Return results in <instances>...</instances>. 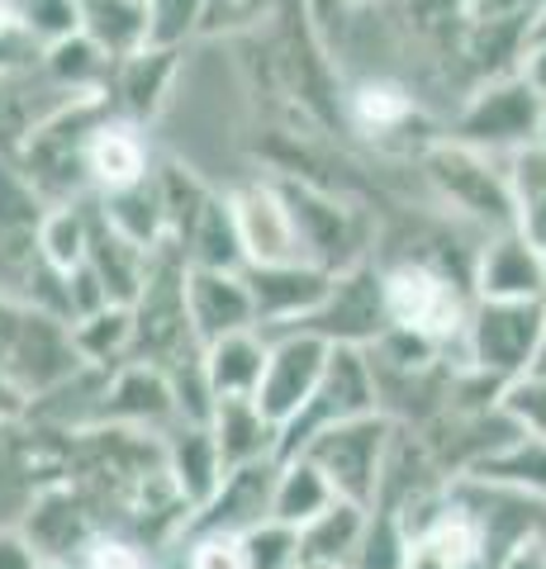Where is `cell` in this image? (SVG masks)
I'll list each match as a JSON object with an SVG mask.
<instances>
[{
  "mask_svg": "<svg viewBox=\"0 0 546 569\" xmlns=\"http://www.w3.org/2000/svg\"><path fill=\"white\" fill-rule=\"evenodd\" d=\"M418 176L428 186V200L475 238L514 228V186H508V162L499 157H485L443 133L418 152Z\"/></svg>",
  "mask_w": 546,
  "mask_h": 569,
  "instance_id": "cell-1",
  "label": "cell"
},
{
  "mask_svg": "<svg viewBox=\"0 0 546 569\" xmlns=\"http://www.w3.org/2000/svg\"><path fill=\"white\" fill-rule=\"evenodd\" d=\"M385 276V305H390V328L423 337L437 351H451L461 361V337L475 309L470 280L443 271L418 257H376Z\"/></svg>",
  "mask_w": 546,
  "mask_h": 569,
  "instance_id": "cell-2",
  "label": "cell"
},
{
  "mask_svg": "<svg viewBox=\"0 0 546 569\" xmlns=\"http://www.w3.org/2000/svg\"><path fill=\"white\" fill-rule=\"evenodd\" d=\"M546 342V299H475L470 323L461 337V366L485 376L489 385L508 389L514 380L533 376Z\"/></svg>",
  "mask_w": 546,
  "mask_h": 569,
  "instance_id": "cell-3",
  "label": "cell"
},
{
  "mask_svg": "<svg viewBox=\"0 0 546 569\" xmlns=\"http://www.w3.org/2000/svg\"><path fill=\"white\" fill-rule=\"evenodd\" d=\"M542 123H546V100L518 77V71H508V77L480 81L461 104H456L451 119H447V138L508 162V157H518L523 148L542 142Z\"/></svg>",
  "mask_w": 546,
  "mask_h": 569,
  "instance_id": "cell-4",
  "label": "cell"
},
{
  "mask_svg": "<svg viewBox=\"0 0 546 569\" xmlns=\"http://www.w3.org/2000/svg\"><path fill=\"white\" fill-rule=\"evenodd\" d=\"M129 309H133V361H148L171 376V370L196 366L205 356L186 309V261L171 247L157 252L148 284L138 290Z\"/></svg>",
  "mask_w": 546,
  "mask_h": 569,
  "instance_id": "cell-5",
  "label": "cell"
},
{
  "mask_svg": "<svg viewBox=\"0 0 546 569\" xmlns=\"http://www.w3.org/2000/svg\"><path fill=\"white\" fill-rule=\"evenodd\" d=\"M280 190H286V204L295 213L299 228V247H305L309 266H324V271H351L361 261H376V223L361 204L343 200L314 181H299V176H280Z\"/></svg>",
  "mask_w": 546,
  "mask_h": 569,
  "instance_id": "cell-6",
  "label": "cell"
},
{
  "mask_svg": "<svg viewBox=\"0 0 546 569\" xmlns=\"http://www.w3.org/2000/svg\"><path fill=\"white\" fill-rule=\"evenodd\" d=\"M395 437H399V422L390 413H371V418H351V422L328 427V432L314 437L299 456L319 466V475L328 479L343 503H357L371 512L380 498V485H385V470H390Z\"/></svg>",
  "mask_w": 546,
  "mask_h": 569,
  "instance_id": "cell-7",
  "label": "cell"
},
{
  "mask_svg": "<svg viewBox=\"0 0 546 569\" xmlns=\"http://www.w3.org/2000/svg\"><path fill=\"white\" fill-rule=\"evenodd\" d=\"M105 104H110V100H81V104H72V110H62L52 123H43V129L10 157V162L24 171V181L39 190L52 209L96 200V194H91V176H86V142H91Z\"/></svg>",
  "mask_w": 546,
  "mask_h": 569,
  "instance_id": "cell-8",
  "label": "cell"
},
{
  "mask_svg": "<svg viewBox=\"0 0 546 569\" xmlns=\"http://www.w3.org/2000/svg\"><path fill=\"white\" fill-rule=\"evenodd\" d=\"M290 332L319 337L328 347L371 351L380 337L390 332V305H385L380 261H361V266H351V271H338L328 284V295H324V305L314 309L305 323H295Z\"/></svg>",
  "mask_w": 546,
  "mask_h": 569,
  "instance_id": "cell-9",
  "label": "cell"
},
{
  "mask_svg": "<svg viewBox=\"0 0 546 569\" xmlns=\"http://www.w3.org/2000/svg\"><path fill=\"white\" fill-rule=\"evenodd\" d=\"M371 413H380V385H376L371 356L357 347H332L319 395L309 399L305 413L280 427V460L299 456L314 437L328 432V427L351 422V418H371Z\"/></svg>",
  "mask_w": 546,
  "mask_h": 569,
  "instance_id": "cell-10",
  "label": "cell"
},
{
  "mask_svg": "<svg viewBox=\"0 0 546 569\" xmlns=\"http://www.w3.org/2000/svg\"><path fill=\"white\" fill-rule=\"evenodd\" d=\"M228 200H234V219H238V238H242V252H248V266L305 261L295 213L286 204V190H280V176H252V181L228 190Z\"/></svg>",
  "mask_w": 546,
  "mask_h": 569,
  "instance_id": "cell-11",
  "label": "cell"
},
{
  "mask_svg": "<svg viewBox=\"0 0 546 569\" xmlns=\"http://www.w3.org/2000/svg\"><path fill=\"white\" fill-rule=\"evenodd\" d=\"M332 347L319 337L305 332H276L271 337V361H267V380L257 389V403L276 427H286L309 408V399L319 395V380L328 370Z\"/></svg>",
  "mask_w": 546,
  "mask_h": 569,
  "instance_id": "cell-12",
  "label": "cell"
},
{
  "mask_svg": "<svg viewBox=\"0 0 546 569\" xmlns=\"http://www.w3.org/2000/svg\"><path fill=\"white\" fill-rule=\"evenodd\" d=\"M96 427H129V432H148V437H167L171 427H181V408H176V389L167 370L148 361H129L110 370Z\"/></svg>",
  "mask_w": 546,
  "mask_h": 569,
  "instance_id": "cell-13",
  "label": "cell"
},
{
  "mask_svg": "<svg viewBox=\"0 0 546 569\" xmlns=\"http://www.w3.org/2000/svg\"><path fill=\"white\" fill-rule=\"evenodd\" d=\"M242 280H248L252 305H257V328L271 337L305 323L324 305L332 271L309 261H286V266H242Z\"/></svg>",
  "mask_w": 546,
  "mask_h": 569,
  "instance_id": "cell-14",
  "label": "cell"
},
{
  "mask_svg": "<svg viewBox=\"0 0 546 569\" xmlns=\"http://www.w3.org/2000/svg\"><path fill=\"white\" fill-rule=\"evenodd\" d=\"M20 531L39 546V556L48 565H81V556L96 546V537L105 527L96 518V508L86 503V498L72 489V479H67V485L33 498V508L24 512Z\"/></svg>",
  "mask_w": 546,
  "mask_h": 569,
  "instance_id": "cell-15",
  "label": "cell"
},
{
  "mask_svg": "<svg viewBox=\"0 0 546 569\" xmlns=\"http://www.w3.org/2000/svg\"><path fill=\"white\" fill-rule=\"evenodd\" d=\"M276 475H280V460H257V466L228 470L219 493L209 498L196 518H190L186 537H200V531H219V537H248L252 527L271 522Z\"/></svg>",
  "mask_w": 546,
  "mask_h": 569,
  "instance_id": "cell-16",
  "label": "cell"
},
{
  "mask_svg": "<svg viewBox=\"0 0 546 569\" xmlns=\"http://www.w3.org/2000/svg\"><path fill=\"white\" fill-rule=\"evenodd\" d=\"M152 171H157V162H152L143 123L115 114L110 104H105L96 133H91V142H86V176H91V194L105 200V194H119V190H129L138 181H148Z\"/></svg>",
  "mask_w": 546,
  "mask_h": 569,
  "instance_id": "cell-17",
  "label": "cell"
},
{
  "mask_svg": "<svg viewBox=\"0 0 546 569\" xmlns=\"http://www.w3.org/2000/svg\"><path fill=\"white\" fill-rule=\"evenodd\" d=\"M72 104L81 100L67 96L43 71V62L29 71H0V157H14L43 123H52Z\"/></svg>",
  "mask_w": 546,
  "mask_h": 569,
  "instance_id": "cell-18",
  "label": "cell"
},
{
  "mask_svg": "<svg viewBox=\"0 0 546 569\" xmlns=\"http://www.w3.org/2000/svg\"><path fill=\"white\" fill-rule=\"evenodd\" d=\"M475 299H546V252H537L518 228L495 233L480 242V257H475Z\"/></svg>",
  "mask_w": 546,
  "mask_h": 569,
  "instance_id": "cell-19",
  "label": "cell"
},
{
  "mask_svg": "<svg viewBox=\"0 0 546 569\" xmlns=\"http://www.w3.org/2000/svg\"><path fill=\"white\" fill-rule=\"evenodd\" d=\"M186 309L200 347H215L224 337L257 328V305L242 271H190L186 266Z\"/></svg>",
  "mask_w": 546,
  "mask_h": 569,
  "instance_id": "cell-20",
  "label": "cell"
},
{
  "mask_svg": "<svg viewBox=\"0 0 546 569\" xmlns=\"http://www.w3.org/2000/svg\"><path fill=\"white\" fill-rule=\"evenodd\" d=\"M343 119L366 138H399L423 119V96L399 77H357L343 91Z\"/></svg>",
  "mask_w": 546,
  "mask_h": 569,
  "instance_id": "cell-21",
  "label": "cell"
},
{
  "mask_svg": "<svg viewBox=\"0 0 546 569\" xmlns=\"http://www.w3.org/2000/svg\"><path fill=\"white\" fill-rule=\"evenodd\" d=\"M404 569H485V541L470 512L447 493V508L409 537Z\"/></svg>",
  "mask_w": 546,
  "mask_h": 569,
  "instance_id": "cell-22",
  "label": "cell"
},
{
  "mask_svg": "<svg viewBox=\"0 0 546 569\" xmlns=\"http://www.w3.org/2000/svg\"><path fill=\"white\" fill-rule=\"evenodd\" d=\"M162 441H167V470L176 479V489L186 493L190 512H200L209 498L219 493L224 475H228L215 432H209V422H181V427H171Z\"/></svg>",
  "mask_w": 546,
  "mask_h": 569,
  "instance_id": "cell-23",
  "label": "cell"
},
{
  "mask_svg": "<svg viewBox=\"0 0 546 569\" xmlns=\"http://www.w3.org/2000/svg\"><path fill=\"white\" fill-rule=\"evenodd\" d=\"M181 71V52H162V48H143L138 58H125L115 67V81H110V110L125 114L133 123L152 119L157 110L167 104V91Z\"/></svg>",
  "mask_w": 546,
  "mask_h": 569,
  "instance_id": "cell-24",
  "label": "cell"
},
{
  "mask_svg": "<svg viewBox=\"0 0 546 569\" xmlns=\"http://www.w3.org/2000/svg\"><path fill=\"white\" fill-rule=\"evenodd\" d=\"M209 432H215L228 470L257 466V460H280V427L261 413L257 399H219Z\"/></svg>",
  "mask_w": 546,
  "mask_h": 569,
  "instance_id": "cell-25",
  "label": "cell"
},
{
  "mask_svg": "<svg viewBox=\"0 0 546 569\" xmlns=\"http://www.w3.org/2000/svg\"><path fill=\"white\" fill-rule=\"evenodd\" d=\"M267 361H271V337L261 328L234 332L224 342L205 347V380L219 399H257L261 380H267Z\"/></svg>",
  "mask_w": 546,
  "mask_h": 569,
  "instance_id": "cell-26",
  "label": "cell"
},
{
  "mask_svg": "<svg viewBox=\"0 0 546 569\" xmlns=\"http://www.w3.org/2000/svg\"><path fill=\"white\" fill-rule=\"evenodd\" d=\"M366 522H371V512L366 508L332 503L319 522H309L305 531H299L295 569H357Z\"/></svg>",
  "mask_w": 546,
  "mask_h": 569,
  "instance_id": "cell-27",
  "label": "cell"
},
{
  "mask_svg": "<svg viewBox=\"0 0 546 569\" xmlns=\"http://www.w3.org/2000/svg\"><path fill=\"white\" fill-rule=\"evenodd\" d=\"M461 479H475V485H495V489H508L518 498H533V503L546 508V441L523 432L508 437L499 451H489L480 466H470Z\"/></svg>",
  "mask_w": 546,
  "mask_h": 569,
  "instance_id": "cell-28",
  "label": "cell"
},
{
  "mask_svg": "<svg viewBox=\"0 0 546 569\" xmlns=\"http://www.w3.org/2000/svg\"><path fill=\"white\" fill-rule=\"evenodd\" d=\"M81 33L115 62L148 48V0H77Z\"/></svg>",
  "mask_w": 546,
  "mask_h": 569,
  "instance_id": "cell-29",
  "label": "cell"
},
{
  "mask_svg": "<svg viewBox=\"0 0 546 569\" xmlns=\"http://www.w3.org/2000/svg\"><path fill=\"white\" fill-rule=\"evenodd\" d=\"M332 503H343L332 485L319 475V466L305 456H290L280 460V475H276V498H271V522H286L295 531H305L309 522H319Z\"/></svg>",
  "mask_w": 546,
  "mask_h": 569,
  "instance_id": "cell-30",
  "label": "cell"
},
{
  "mask_svg": "<svg viewBox=\"0 0 546 569\" xmlns=\"http://www.w3.org/2000/svg\"><path fill=\"white\" fill-rule=\"evenodd\" d=\"M115 67L119 62L110 58V52H100L91 39H86V33H72V39L52 43L43 52V71L62 86L67 96H77V100H105V96H110Z\"/></svg>",
  "mask_w": 546,
  "mask_h": 569,
  "instance_id": "cell-31",
  "label": "cell"
},
{
  "mask_svg": "<svg viewBox=\"0 0 546 569\" xmlns=\"http://www.w3.org/2000/svg\"><path fill=\"white\" fill-rule=\"evenodd\" d=\"M508 186H514V228L546 252V142L508 157Z\"/></svg>",
  "mask_w": 546,
  "mask_h": 569,
  "instance_id": "cell-32",
  "label": "cell"
},
{
  "mask_svg": "<svg viewBox=\"0 0 546 569\" xmlns=\"http://www.w3.org/2000/svg\"><path fill=\"white\" fill-rule=\"evenodd\" d=\"M72 332H77L86 366L119 370L133 361V309L129 305H110L91 318H81V323H72Z\"/></svg>",
  "mask_w": 546,
  "mask_h": 569,
  "instance_id": "cell-33",
  "label": "cell"
},
{
  "mask_svg": "<svg viewBox=\"0 0 546 569\" xmlns=\"http://www.w3.org/2000/svg\"><path fill=\"white\" fill-rule=\"evenodd\" d=\"M205 39V0H148V48L186 52Z\"/></svg>",
  "mask_w": 546,
  "mask_h": 569,
  "instance_id": "cell-34",
  "label": "cell"
},
{
  "mask_svg": "<svg viewBox=\"0 0 546 569\" xmlns=\"http://www.w3.org/2000/svg\"><path fill=\"white\" fill-rule=\"evenodd\" d=\"M295 550H299V531L286 522H261L242 537L248 569H295Z\"/></svg>",
  "mask_w": 546,
  "mask_h": 569,
  "instance_id": "cell-35",
  "label": "cell"
},
{
  "mask_svg": "<svg viewBox=\"0 0 546 569\" xmlns=\"http://www.w3.org/2000/svg\"><path fill=\"white\" fill-rule=\"evenodd\" d=\"M24 24H29V33L48 52L52 43H62V39H72V33H81L77 0H24Z\"/></svg>",
  "mask_w": 546,
  "mask_h": 569,
  "instance_id": "cell-36",
  "label": "cell"
},
{
  "mask_svg": "<svg viewBox=\"0 0 546 569\" xmlns=\"http://www.w3.org/2000/svg\"><path fill=\"white\" fill-rule=\"evenodd\" d=\"M276 14V0H205V39L215 33H248Z\"/></svg>",
  "mask_w": 546,
  "mask_h": 569,
  "instance_id": "cell-37",
  "label": "cell"
},
{
  "mask_svg": "<svg viewBox=\"0 0 546 569\" xmlns=\"http://www.w3.org/2000/svg\"><path fill=\"white\" fill-rule=\"evenodd\" d=\"M504 413L514 418L523 432H533V437H542L546 441V376H523V380H514L504 389Z\"/></svg>",
  "mask_w": 546,
  "mask_h": 569,
  "instance_id": "cell-38",
  "label": "cell"
},
{
  "mask_svg": "<svg viewBox=\"0 0 546 569\" xmlns=\"http://www.w3.org/2000/svg\"><path fill=\"white\" fill-rule=\"evenodd\" d=\"M186 569H248L242 537H219V531L186 537Z\"/></svg>",
  "mask_w": 546,
  "mask_h": 569,
  "instance_id": "cell-39",
  "label": "cell"
},
{
  "mask_svg": "<svg viewBox=\"0 0 546 569\" xmlns=\"http://www.w3.org/2000/svg\"><path fill=\"white\" fill-rule=\"evenodd\" d=\"M81 569H152V560H148V546L115 537V531H100L96 546L81 556Z\"/></svg>",
  "mask_w": 546,
  "mask_h": 569,
  "instance_id": "cell-40",
  "label": "cell"
},
{
  "mask_svg": "<svg viewBox=\"0 0 546 569\" xmlns=\"http://www.w3.org/2000/svg\"><path fill=\"white\" fill-rule=\"evenodd\" d=\"M48 560L39 556V546H33L20 527H0V569H43Z\"/></svg>",
  "mask_w": 546,
  "mask_h": 569,
  "instance_id": "cell-41",
  "label": "cell"
},
{
  "mask_svg": "<svg viewBox=\"0 0 546 569\" xmlns=\"http://www.w3.org/2000/svg\"><path fill=\"white\" fill-rule=\"evenodd\" d=\"M33 418V399L20 389V380L0 370V427H20Z\"/></svg>",
  "mask_w": 546,
  "mask_h": 569,
  "instance_id": "cell-42",
  "label": "cell"
},
{
  "mask_svg": "<svg viewBox=\"0 0 546 569\" xmlns=\"http://www.w3.org/2000/svg\"><path fill=\"white\" fill-rule=\"evenodd\" d=\"M24 305H14V299L0 295V370H6L14 342H20V328H24Z\"/></svg>",
  "mask_w": 546,
  "mask_h": 569,
  "instance_id": "cell-43",
  "label": "cell"
},
{
  "mask_svg": "<svg viewBox=\"0 0 546 569\" xmlns=\"http://www.w3.org/2000/svg\"><path fill=\"white\" fill-rule=\"evenodd\" d=\"M495 569H546V541L542 537H527L523 546H514Z\"/></svg>",
  "mask_w": 546,
  "mask_h": 569,
  "instance_id": "cell-44",
  "label": "cell"
},
{
  "mask_svg": "<svg viewBox=\"0 0 546 569\" xmlns=\"http://www.w3.org/2000/svg\"><path fill=\"white\" fill-rule=\"evenodd\" d=\"M518 77L546 100V48H527L523 52V58H518Z\"/></svg>",
  "mask_w": 546,
  "mask_h": 569,
  "instance_id": "cell-45",
  "label": "cell"
},
{
  "mask_svg": "<svg viewBox=\"0 0 546 569\" xmlns=\"http://www.w3.org/2000/svg\"><path fill=\"white\" fill-rule=\"evenodd\" d=\"M533 370H537V376H546V342H542V356H537V366H533Z\"/></svg>",
  "mask_w": 546,
  "mask_h": 569,
  "instance_id": "cell-46",
  "label": "cell"
},
{
  "mask_svg": "<svg viewBox=\"0 0 546 569\" xmlns=\"http://www.w3.org/2000/svg\"><path fill=\"white\" fill-rule=\"evenodd\" d=\"M351 6H385V0H351Z\"/></svg>",
  "mask_w": 546,
  "mask_h": 569,
  "instance_id": "cell-47",
  "label": "cell"
},
{
  "mask_svg": "<svg viewBox=\"0 0 546 569\" xmlns=\"http://www.w3.org/2000/svg\"><path fill=\"white\" fill-rule=\"evenodd\" d=\"M537 537H542V541H546V508H542V531H537Z\"/></svg>",
  "mask_w": 546,
  "mask_h": 569,
  "instance_id": "cell-48",
  "label": "cell"
},
{
  "mask_svg": "<svg viewBox=\"0 0 546 569\" xmlns=\"http://www.w3.org/2000/svg\"><path fill=\"white\" fill-rule=\"evenodd\" d=\"M43 569H81V565H43Z\"/></svg>",
  "mask_w": 546,
  "mask_h": 569,
  "instance_id": "cell-49",
  "label": "cell"
},
{
  "mask_svg": "<svg viewBox=\"0 0 546 569\" xmlns=\"http://www.w3.org/2000/svg\"><path fill=\"white\" fill-rule=\"evenodd\" d=\"M542 142H546V123H542Z\"/></svg>",
  "mask_w": 546,
  "mask_h": 569,
  "instance_id": "cell-50",
  "label": "cell"
}]
</instances>
